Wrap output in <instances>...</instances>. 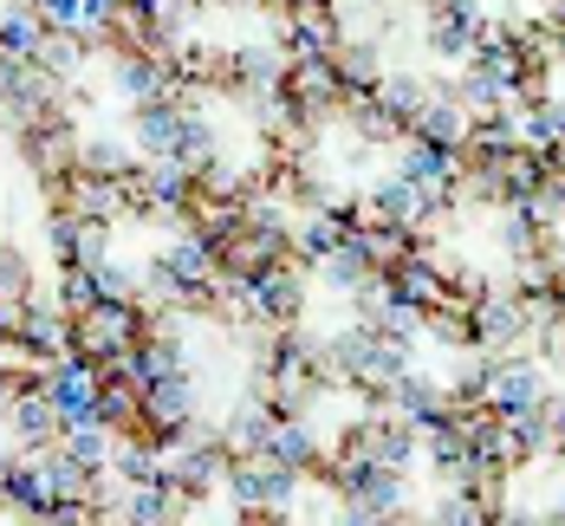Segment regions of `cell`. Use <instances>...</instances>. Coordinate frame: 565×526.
I'll use <instances>...</instances> for the list:
<instances>
[{"label":"cell","mask_w":565,"mask_h":526,"mask_svg":"<svg viewBox=\"0 0 565 526\" xmlns=\"http://www.w3.org/2000/svg\"><path fill=\"white\" fill-rule=\"evenodd\" d=\"M540 7H546V13H565V0H540Z\"/></svg>","instance_id":"cell-3"},{"label":"cell","mask_w":565,"mask_h":526,"mask_svg":"<svg viewBox=\"0 0 565 526\" xmlns=\"http://www.w3.org/2000/svg\"><path fill=\"white\" fill-rule=\"evenodd\" d=\"M559 325H565V319H559Z\"/></svg>","instance_id":"cell-4"},{"label":"cell","mask_w":565,"mask_h":526,"mask_svg":"<svg viewBox=\"0 0 565 526\" xmlns=\"http://www.w3.org/2000/svg\"><path fill=\"white\" fill-rule=\"evenodd\" d=\"M326 58H332V72H339L344 85H358V92H371L391 65H384V40H364V33H339L332 46H326Z\"/></svg>","instance_id":"cell-1"},{"label":"cell","mask_w":565,"mask_h":526,"mask_svg":"<svg viewBox=\"0 0 565 526\" xmlns=\"http://www.w3.org/2000/svg\"><path fill=\"white\" fill-rule=\"evenodd\" d=\"M533 422H540V449H546L553 462H565V390H553L546 404L533 409Z\"/></svg>","instance_id":"cell-2"}]
</instances>
